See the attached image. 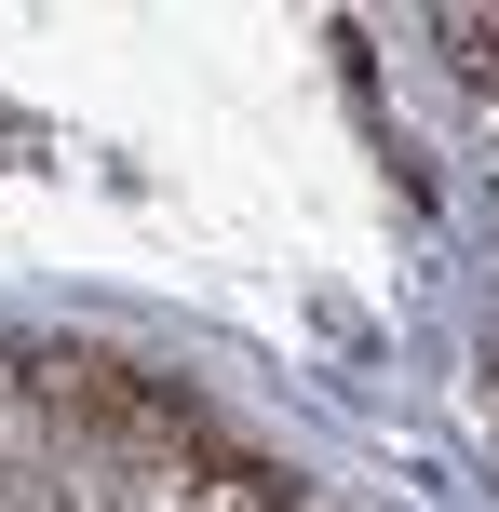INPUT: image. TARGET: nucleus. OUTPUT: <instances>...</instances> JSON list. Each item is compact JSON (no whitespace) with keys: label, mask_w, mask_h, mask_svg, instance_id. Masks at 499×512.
<instances>
[{"label":"nucleus","mask_w":499,"mask_h":512,"mask_svg":"<svg viewBox=\"0 0 499 512\" xmlns=\"http://www.w3.org/2000/svg\"><path fill=\"white\" fill-rule=\"evenodd\" d=\"M27 391H41L54 418H108V432H135V445H189V405L176 391H149L122 351H27Z\"/></svg>","instance_id":"nucleus-1"}]
</instances>
